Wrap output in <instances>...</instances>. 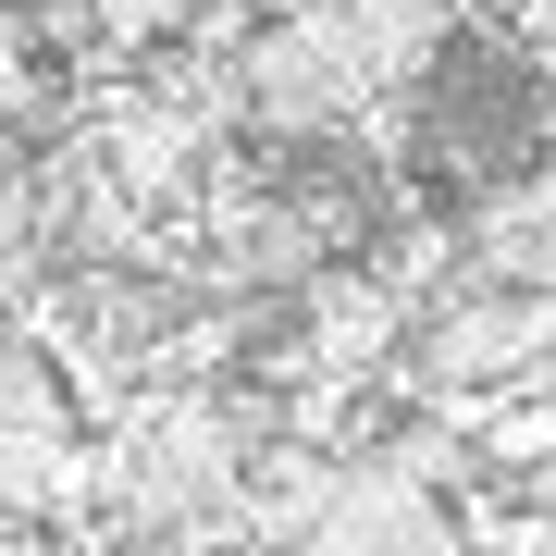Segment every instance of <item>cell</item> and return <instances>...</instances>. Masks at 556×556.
I'll return each mask as SVG.
<instances>
[{"label":"cell","mask_w":556,"mask_h":556,"mask_svg":"<svg viewBox=\"0 0 556 556\" xmlns=\"http://www.w3.org/2000/svg\"><path fill=\"white\" fill-rule=\"evenodd\" d=\"M309 13H321V38L358 62V87H371L383 112H408L420 87L445 75V50L482 25V0H309Z\"/></svg>","instance_id":"cell-1"},{"label":"cell","mask_w":556,"mask_h":556,"mask_svg":"<svg viewBox=\"0 0 556 556\" xmlns=\"http://www.w3.org/2000/svg\"><path fill=\"white\" fill-rule=\"evenodd\" d=\"M457 260L495 273V285L556 298V161H519V174L470 186V199H457Z\"/></svg>","instance_id":"cell-2"}]
</instances>
